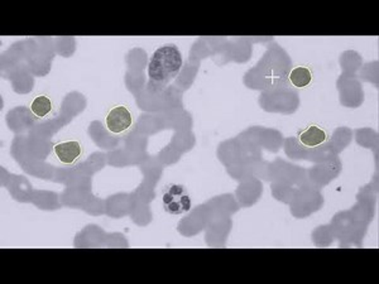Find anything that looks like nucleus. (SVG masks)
<instances>
[{"label":"nucleus","instance_id":"423d86ee","mask_svg":"<svg viewBox=\"0 0 379 284\" xmlns=\"http://www.w3.org/2000/svg\"><path fill=\"white\" fill-rule=\"evenodd\" d=\"M30 113L38 120H46L54 115V101L47 95H38L30 101Z\"/></svg>","mask_w":379,"mask_h":284},{"label":"nucleus","instance_id":"0eeeda50","mask_svg":"<svg viewBox=\"0 0 379 284\" xmlns=\"http://www.w3.org/2000/svg\"><path fill=\"white\" fill-rule=\"evenodd\" d=\"M313 71L306 66H296L288 73V83L297 89L308 88L313 83Z\"/></svg>","mask_w":379,"mask_h":284},{"label":"nucleus","instance_id":"39448f33","mask_svg":"<svg viewBox=\"0 0 379 284\" xmlns=\"http://www.w3.org/2000/svg\"><path fill=\"white\" fill-rule=\"evenodd\" d=\"M329 139L327 131L317 125H310L298 134V142L306 148H316L325 144Z\"/></svg>","mask_w":379,"mask_h":284},{"label":"nucleus","instance_id":"7ed1b4c3","mask_svg":"<svg viewBox=\"0 0 379 284\" xmlns=\"http://www.w3.org/2000/svg\"><path fill=\"white\" fill-rule=\"evenodd\" d=\"M104 124L114 136H124L129 133L134 125L133 114L124 105H117L107 112Z\"/></svg>","mask_w":379,"mask_h":284},{"label":"nucleus","instance_id":"f257e3e1","mask_svg":"<svg viewBox=\"0 0 379 284\" xmlns=\"http://www.w3.org/2000/svg\"><path fill=\"white\" fill-rule=\"evenodd\" d=\"M182 65V54L175 45H165L157 48L147 67L149 81L157 85H166L177 76Z\"/></svg>","mask_w":379,"mask_h":284},{"label":"nucleus","instance_id":"f03ea898","mask_svg":"<svg viewBox=\"0 0 379 284\" xmlns=\"http://www.w3.org/2000/svg\"><path fill=\"white\" fill-rule=\"evenodd\" d=\"M165 211L170 215H184L191 208V197L187 189L181 184H172L167 187L162 197Z\"/></svg>","mask_w":379,"mask_h":284},{"label":"nucleus","instance_id":"20e7f679","mask_svg":"<svg viewBox=\"0 0 379 284\" xmlns=\"http://www.w3.org/2000/svg\"><path fill=\"white\" fill-rule=\"evenodd\" d=\"M54 157L65 166H75L83 160V147L78 141H65L54 146Z\"/></svg>","mask_w":379,"mask_h":284}]
</instances>
